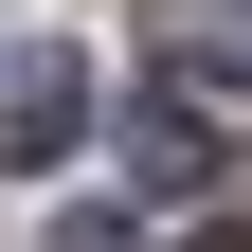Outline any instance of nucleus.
<instances>
[{
	"label": "nucleus",
	"mask_w": 252,
	"mask_h": 252,
	"mask_svg": "<svg viewBox=\"0 0 252 252\" xmlns=\"http://www.w3.org/2000/svg\"><path fill=\"white\" fill-rule=\"evenodd\" d=\"M144 36L180 90H252V0H144Z\"/></svg>",
	"instance_id": "f03ea898"
},
{
	"label": "nucleus",
	"mask_w": 252,
	"mask_h": 252,
	"mask_svg": "<svg viewBox=\"0 0 252 252\" xmlns=\"http://www.w3.org/2000/svg\"><path fill=\"white\" fill-rule=\"evenodd\" d=\"M126 180H144V198H198L216 180V126L180 108V90H144V108H126Z\"/></svg>",
	"instance_id": "7ed1b4c3"
},
{
	"label": "nucleus",
	"mask_w": 252,
	"mask_h": 252,
	"mask_svg": "<svg viewBox=\"0 0 252 252\" xmlns=\"http://www.w3.org/2000/svg\"><path fill=\"white\" fill-rule=\"evenodd\" d=\"M180 252H234V234H180Z\"/></svg>",
	"instance_id": "39448f33"
},
{
	"label": "nucleus",
	"mask_w": 252,
	"mask_h": 252,
	"mask_svg": "<svg viewBox=\"0 0 252 252\" xmlns=\"http://www.w3.org/2000/svg\"><path fill=\"white\" fill-rule=\"evenodd\" d=\"M54 252H126V216H54Z\"/></svg>",
	"instance_id": "20e7f679"
},
{
	"label": "nucleus",
	"mask_w": 252,
	"mask_h": 252,
	"mask_svg": "<svg viewBox=\"0 0 252 252\" xmlns=\"http://www.w3.org/2000/svg\"><path fill=\"white\" fill-rule=\"evenodd\" d=\"M72 126H90V72H72V36H0V180L72 162Z\"/></svg>",
	"instance_id": "f257e3e1"
}]
</instances>
